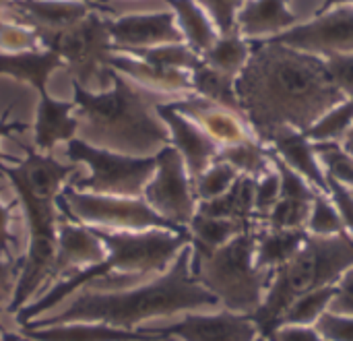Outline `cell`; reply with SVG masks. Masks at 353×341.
<instances>
[{
	"label": "cell",
	"instance_id": "obj_1",
	"mask_svg": "<svg viewBox=\"0 0 353 341\" xmlns=\"http://www.w3.org/2000/svg\"><path fill=\"white\" fill-rule=\"evenodd\" d=\"M236 91L252 135L267 145L279 128L306 130L343 101L323 58L273 39H254L252 54L236 79Z\"/></svg>",
	"mask_w": 353,
	"mask_h": 341
},
{
	"label": "cell",
	"instance_id": "obj_2",
	"mask_svg": "<svg viewBox=\"0 0 353 341\" xmlns=\"http://www.w3.org/2000/svg\"><path fill=\"white\" fill-rule=\"evenodd\" d=\"M192 249L190 244L176 257L170 269L157 275L153 282L114 292L85 290L58 315L35 319L23 327H56L68 323H101L116 329L132 331V327L157 319L174 317L178 313H188L192 309L217 306V298L207 292L190 271Z\"/></svg>",
	"mask_w": 353,
	"mask_h": 341
},
{
	"label": "cell",
	"instance_id": "obj_3",
	"mask_svg": "<svg viewBox=\"0 0 353 341\" xmlns=\"http://www.w3.org/2000/svg\"><path fill=\"white\" fill-rule=\"evenodd\" d=\"M27 157L19 166L0 162V172L10 180L21 201L29 244L23 267L17 280L8 313H19L27 300L50 280V269L58 244V217L56 197L64 188L68 174H74L79 164H60L52 155L39 153L29 145H21Z\"/></svg>",
	"mask_w": 353,
	"mask_h": 341
},
{
	"label": "cell",
	"instance_id": "obj_4",
	"mask_svg": "<svg viewBox=\"0 0 353 341\" xmlns=\"http://www.w3.org/2000/svg\"><path fill=\"white\" fill-rule=\"evenodd\" d=\"M112 89L95 93L72 81L81 139L122 155L149 157L170 145L168 126L153 114L159 101L110 68Z\"/></svg>",
	"mask_w": 353,
	"mask_h": 341
},
{
	"label": "cell",
	"instance_id": "obj_5",
	"mask_svg": "<svg viewBox=\"0 0 353 341\" xmlns=\"http://www.w3.org/2000/svg\"><path fill=\"white\" fill-rule=\"evenodd\" d=\"M89 228V226H85ZM110 251V255L91 267L74 271L68 280L56 284L50 292H46L39 300L29 304L27 309H21L17 313V323L23 327L39 315L48 313L56 304H60L66 296L72 292L97 284L99 280H105L108 273L118 271L130 277L139 275H151V273H165L170 265L176 261V257L190 244V232H170V230H143V232H114V230H101V228H89Z\"/></svg>",
	"mask_w": 353,
	"mask_h": 341
},
{
	"label": "cell",
	"instance_id": "obj_6",
	"mask_svg": "<svg viewBox=\"0 0 353 341\" xmlns=\"http://www.w3.org/2000/svg\"><path fill=\"white\" fill-rule=\"evenodd\" d=\"M352 267L353 238L347 232L331 238L308 234L298 255L273 271L265 300L250 317L259 329V335L267 338L275 329L281 315L300 296L327 286H337L343 273Z\"/></svg>",
	"mask_w": 353,
	"mask_h": 341
},
{
	"label": "cell",
	"instance_id": "obj_7",
	"mask_svg": "<svg viewBox=\"0 0 353 341\" xmlns=\"http://www.w3.org/2000/svg\"><path fill=\"white\" fill-rule=\"evenodd\" d=\"M259 226L244 230L215 251H192L190 261L192 277L217 298L223 311L244 317H252L261 309L273 277L271 271H261L254 265Z\"/></svg>",
	"mask_w": 353,
	"mask_h": 341
},
{
	"label": "cell",
	"instance_id": "obj_8",
	"mask_svg": "<svg viewBox=\"0 0 353 341\" xmlns=\"http://www.w3.org/2000/svg\"><path fill=\"white\" fill-rule=\"evenodd\" d=\"M66 157L72 164H85L91 168V176L72 178L66 184L79 193L87 195H108V197H143L147 182L153 178L157 159L122 155L108 149L93 147L83 139H72L66 143Z\"/></svg>",
	"mask_w": 353,
	"mask_h": 341
},
{
	"label": "cell",
	"instance_id": "obj_9",
	"mask_svg": "<svg viewBox=\"0 0 353 341\" xmlns=\"http://www.w3.org/2000/svg\"><path fill=\"white\" fill-rule=\"evenodd\" d=\"M56 207L64 213L68 222H77L89 228L101 230H124V232H143V230H170V232H188V228H178L157 215L143 197H108V195H87L70 188L68 184L56 197Z\"/></svg>",
	"mask_w": 353,
	"mask_h": 341
},
{
	"label": "cell",
	"instance_id": "obj_10",
	"mask_svg": "<svg viewBox=\"0 0 353 341\" xmlns=\"http://www.w3.org/2000/svg\"><path fill=\"white\" fill-rule=\"evenodd\" d=\"M43 50L58 52L70 79L81 87L89 89V85L97 79L99 89L108 91V85L112 83L108 62L114 50L108 19H101L95 10H91L72 29L56 35Z\"/></svg>",
	"mask_w": 353,
	"mask_h": 341
},
{
	"label": "cell",
	"instance_id": "obj_11",
	"mask_svg": "<svg viewBox=\"0 0 353 341\" xmlns=\"http://www.w3.org/2000/svg\"><path fill=\"white\" fill-rule=\"evenodd\" d=\"M157 168L153 178L143 191L145 203L163 220L178 228H188L196 213V197L192 188V178L184 166L182 155L165 145L155 153Z\"/></svg>",
	"mask_w": 353,
	"mask_h": 341
},
{
	"label": "cell",
	"instance_id": "obj_12",
	"mask_svg": "<svg viewBox=\"0 0 353 341\" xmlns=\"http://www.w3.org/2000/svg\"><path fill=\"white\" fill-rule=\"evenodd\" d=\"M269 39L319 58L350 54L353 52V6L337 4L329 10H321L314 19L300 25L296 23Z\"/></svg>",
	"mask_w": 353,
	"mask_h": 341
},
{
	"label": "cell",
	"instance_id": "obj_13",
	"mask_svg": "<svg viewBox=\"0 0 353 341\" xmlns=\"http://www.w3.org/2000/svg\"><path fill=\"white\" fill-rule=\"evenodd\" d=\"M101 4L87 0H12L6 10H12V23L31 29L46 48L56 35L72 29L91 10Z\"/></svg>",
	"mask_w": 353,
	"mask_h": 341
},
{
	"label": "cell",
	"instance_id": "obj_14",
	"mask_svg": "<svg viewBox=\"0 0 353 341\" xmlns=\"http://www.w3.org/2000/svg\"><path fill=\"white\" fill-rule=\"evenodd\" d=\"M139 333L157 338H180L182 341H254L259 338L256 325L250 317L221 311L215 315H184L172 325L141 327Z\"/></svg>",
	"mask_w": 353,
	"mask_h": 341
},
{
	"label": "cell",
	"instance_id": "obj_15",
	"mask_svg": "<svg viewBox=\"0 0 353 341\" xmlns=\"http://www.w3.org/2000/svg\"><path fill=\"white\" fill-rule=\"evenodd\" d=\"M108 31L112 37L114 52L165 43H184L182 31L178 29L176 14L172 10L137 12L118 19H108Z\"/></svg>",
	"mask_w": 353,
	"mask_h": 341
},
{
	"label": "cell",
	"instance_id": "obj_16",
	"mask_svg": "<svg viewBox=\"0 0 353 341\" xmlns=\"http://www.w3.org/2000/svg\"><path fill=\"white\" fill-rule=\"evenodd\" d=\"M155 114L168 126L170 145L182 155L190 178H196L199 174H203L217 159L221 147L203 128H199L190 118L182 116L172 106V101L157 104Z\"/></svg>",
	"mask_w": 353,
	"mask_h": 341
},
{
	"label": "cell",
	"instance_id": "obj_17",
	"mask_svg": "<svg viewBox=\"0 0 353 341\" xmlns=\"http://www.w3.org/2000/svg\"><path fill=\"white\" fill-rule=\"evenodd\" d=\"M172 106L186 118H190L199 128H203L219 147L236 145L240 141H246L252 135L246 120L240 116L215 106L213 101L201 97V95H186L180 99H174Z\"/></svg>",
	"mask_w": 353,
	"mask_h": 341
},
{
	"label": "cell",
	"instance_id": "obj_18",
	"mask_svg": "<svg viewBox=\"0 0 353 341\" xmlns=\"http://www.w3.org/2000/svg\"><path fill=\"white\" fill-rule=\"evenodd\" d=\"M269 149L296 174H300L314 191L329 195L327 172L314 151V145L298 128H279L269 141Z\"/></svg>",
	"mask_w": 353,
	"mask_h": 341
},
{
	"label": "cell",
	"instance_id": "obj_19",
	"mask_svg": "<svg viewBox=\"0 0 353 341\" xmlns=\"http://www.w3.org/2000/svg\"><path fill=\"white\" fill-rule=\"evenodd\" d=\"M105 259L101 240L85 226L74 222H58V244L54 263L50 269V280L60 277L62 273L74 267H91ZM48 280V282H50Z\"/></svg>",
	"mask_w": 353,
	"mask_h": 341
},
{
	"label": "cell",
	"instance_id": "obj_20",
	"mask_svg": "<svg viewBox=\"0 0 353 341\" xmlns=\"http://www.w3.org/2000/svg\"><path fill=\"white\" fill-rule=\"evenodd\" d=\"M74 101H58L48 95V91L39 93V104H37V116H35V137H33V147L39 153L50 155L52 149L60 141H72L74 135L79 133V120L72 116Z\"/></svg>",
	"mask_w": 353,
	"mask_h": 341
},
{
	"label": "cell",
	"instance_id": "obj_21",
	"mask_svg": "<svg viewBox=\"0 0 353 341\" xmlns=\"http://www.w3.org/2000/svg\"><path fill=\"white\" fill-rule=\"evenodd\" d=\"M298 23L288 0H252L240 8L236 29L246 39H269Z\"/></svg>",
	"mask_w": 353,
	"mask_h": 341
},
{
	"label": "cell",
	"instance_id": "obj_22",
	"mask_svg": "<svg viewBox=\"0 0 353 341\" xmlns=\"http://www.w3.org/2000/svg\"><path fill=\"white\" fill-rule=\"evenodd\" d=\"M110 68L126 77L128 81H134L143 85L145 89H155L163 93H174V95H192V81L190 72L184 70H168V68H157L153 64H147L139 58L114 52L110 58Z\"/></svg>",
	"mask_w": 353,
	"mask_h": 341
},
{
	"label": "cell",
	"instance_id": "obj_23",
	"mask_svg": "<svg viewBox=\"0 0 353 341\" xmlns=\"http://www.w3.org/2000/svg\"><path fill=\"white\" fill-rule=\"evenodd\" d=\"M21 338L31 341H157L163 338L145 335L139 331H124L110 325H93V323H68L56 327H21Z\"/></svg>",
	"mask_w": 353,
	"mask_h": 341
},
{
	"label": "cell",
	"instance_id": "obj_24",
	"mask_svg": "<svg viewBox=\"0 0 353 341\" xmlns=\"http://www.w3.org/2000/svg\"><path fill=\"white\" fill-rule=\"evenodd\" d=\"M64 66V60L54 50H31L6 54L0 52V75H8L17 81H23L37 89V93L46 91V83L50 75Z\"/></svg>",
	"mask_w": 353,
	"mask_h": 341
},
{
	"label": "cell",
	"instance_id": "obj_25",
	"mask_svg": "<svg viewBox=\"0 0 353 341\" xmlns=\"http://www.w3.org/2000/svg\"><path fill=\"white\" fill-rule=\"evenodd\" d=\"M308 238L306 230H275L267 226H259L256 232V251L254 265L261 271H275L283 267L290 259L298 255Z\"/></svg>",
	"mask_w": 353,
	"mask_h": 341
},
{
	"label": "cell",
	"instance_id": "obj_26",
	"mask_svg": "<svg viewBox=\"0 0 353 341\" xmlns=\"http://www.w3.org/2000/svg\"><path fill=\"white\" fill-rule=\"evenodd\" d=\"M254 186L256 180L248 176H238V180L232 184V188L213 199V201H201L196 205V213L217 220H232V222H256L254 217ZM259 224V222H256Z\"/></svg>",
	"mask_w": 353,
	"mask_h": 341
},
{
	"label": "cell",
	"instance_id": "obj_27",
	"mask_svg": "<svg viewBox=\"0 0 353 341\" xmlns=\"http://www.w3.org/2000/svg\"><path fill=\"white\" fill-rule=\"evenodd\" d=\"M172 6V12L176 14L178 29L182 31L184 43L203 56L219 37L213 21L203 10V6L196 0H165Z\"/></svg>",
	"mask_w": 353,
	"mask_h": 341
},
{
	"label": "cell",
	"instance_id": "obj_28",
	"mask_svg": "<svg viewBox=\"0 0 353 341\" xmlns=\"http://www.w3.org/2000/svg\"><path fill=\"white\" fill-rule=\"evenodd\" d=\"M190 81H192V93L201 95L209 101H213L215 106L244 118V110L236 91V79L228 77L211 66H207L205 62H201L192 72H190Z\"/></svg>",
	"mask_w": 353,
	"mask_h": 341
},
{
	"label": "cell",
	"instance_id": "obj_29",
	"mask_svg": "<svg viewBox=\"0 0 353 341\" xmlns=\"http://www.w3.org/2000/svg\"><path fill=\"white\" fill-rule=\"evenodd\" d=\"M217 159L230 164L240 176H248L254 180H259L261 176H265L273 170L271 149L256 137H250L236 145L221 147Z\"/></svg>",
	"mask_w": 353,
	"mask_h": 341
},
{
	"label": "cell",
	"instance_id": "obj_30",
	"mask_svg": "<svg viewBox=\"0 0 353 341\" xmlns=\"http://www.w3.org/2000/svg\"><path fill=\"white\" fill-rule=\"evenodd\" d=\"M256 226V222H232V220H217V217H207L201 213H194L192 222L188 224L190 232V249L194 253H207L215 251L223 244H228L232 238L242 234L244 230Z\"/></svg>",
	"mask_w": 353,
	"mask_h": 341
},
{
	"label": "cell",
	"instance_id": "obj_31",
	"mask_svg": "<svg viewBox=\"0 0 353 341\" xmlns=\"http://www.w3.org/2000/svg\"><path fill=\"white\" fill-rule=\"evenodd\" d=\"M250 54H252V41L242 37L238 31H234L230 35H219L217 41L201 56V60L207 66H211L228 77L238 79V75L248 64Z\"/></svg>",
	"mask_w": 353,
	"mask_h": 341
},
{
	"label": "cell",
	"instance_id": "obj_32",
	"mask_svg": "<svg viewBox=\"0 0 353 341\" xmlns=\"http://www.w3.org/2000/svg\"><path fill=\"white\" fill-rule=\"evenodd\" d=\"M353 126V97H345L329 112H325L316 122H312L304 135L310 143H343Z\"/></svg>",
	"mask_w": 353,
	"mask_h": 341
},
{
	"label": "cell",
	"instance_id": "obj_33",
	"mask_svg": "<svg viewBox=\"0 0 353 341\" xmlns=\"http://www.w3.org/2000/svg\"><path fill=\"white\" fill-rule=\"evenodd\" d=\"M120 54L139 58L147 64L168 70H184L192 72L203 60L196 52H192L186 43H165L153 48H134V50H120Z\"/></svg>",
	"mask_w": 353,
	"mask_h": 341
},
{
	"label": "cell",
	"instance_id": "obj_34",
	"mask_svg": "<svg viewBox=\"0 0 353 341\" xmlns=\"http://www.w3.org/2000/svg\"><path fill=\"white\" fill-rule=\"evenodd\" d=\"M337 286H327L316 292H310L306 296H300L296 302L290 304V309L281 315L275 327L279 325H306L314 327L319 319L329 311L333 298H335Z\"/></svg>",
	"mask_w": 353,
	"mask_h": 341
},
{
	"label": "cell",
	"instance_id": "obj_35",
	"mask_svg": "<svg viewBox=\"0 0 353 341\" xmlns=\"http://www.w3.org/2000/svg\"><path fill=\"white\" fill-rule=\"evenodd\" d=\"M238 172L221 162V159H215L203 174H199L196 178H192V188H194V197L196 201H213L221 195H225L232 184L238 180Z\"/></svg>",
	"mask_w": 353,
	"mask_h": 341
},
{
	"label": "cell",
	"instance_id": "obj_36",
	"mask_svg": "<svg viewBox=\"0 0 353 341\" xmlns=\"http://www.w3.org/2000/svg\"><path fill=\"white\" fill-rule=\"evenodd\" d=\"M306 232L310 236H323V238L339 236L345 232V226L339 217V211H337V207L329 195L316 191L312 207H310V215L306 222Z\"/></svg>",
	"mask_w": 353,
	"mask_h": 341
},
{
	"label": "cell",
	"instance_id": "obj_37",
	"mask_svg": "<svg viewBox=\"0 0 353 341\" xmlns=\"http://www.w3.org/2000/svg\"><path fill=\"white\" fill-rule=\"evenodd\" d=\"M279 195H281V178L273 166V170L269 174L261 176L254 186V217L259 224L267 222L269 213L273 211V207L279 201Z\"/></svg>",
	"mask_w": 353,
	"mask_h": 341
},
{
	"label": "cell",
	"instance_id": "obj_38",
	"mask_svg": "<svg viewBox=\"0 0 353 341\" xmlns=\"http://www.w3.org/2000/svg\"><path fill=\"white\" fill-rule=\"evenodd\" d=\"M196 2L209 14V19L213 21L219 35H230V33L238 31L236 19H238V12H240L244 0H196Z\"/></svg>",
	"mask_w": 353,
	"mask_h": 341
},
{
	"label": "cell",
	"instance_id": "obj_39",
	"mask_svg": "<svg viewBox=\"0 0 353 341\" xmlns=\"http://www.w3.org/2000/svg\"><path fill=\"white\" fill-rule=\"evenodd\" d=\"M39 43L37 35L21 27L17 23H2L0 21V48L6 50V54H17V52H31Z\"/></svg>",
	"mask_w": 353,
	"mask_h": 341
},
{
	"label": "cell",
	"instance_id": "obj_40",
	"mask_svg": "<svg viewBox=\"0 0 353 341\" xmlns=\"http://www.w3.org/2000/svg\"><path fill=\"white\" fill-rule=\"evenodd\" d=\"M323 62L333 85L343 93V97H353V52L327 56Z\"/></svg>",
	"mask_w": 353,
	"mask_h": 341
},
{
	"label": "cell",
	"instance_id": "obj_41",
	"mask_svg": "<svg viewBox=\"0 0 353 341\" xmlns=\"http://www.w3.org/2000/svg\"><path fill=\"white\" fill-rule=\"evenodd\" d=\"M314 327L325 341H353V317L327 311Z\"/></svg>",
	"mask_w": 353,
	"mask_h": 341
},
{
	"label": "cell",
	"instance_id": "obj_42",
	"mask_svg": "<svg viewBox=\"0 0 353 341\" xmlns=\"http://www.w3.org/2000/svg\"><path fill=\"white\" fill-rule=\"evenodd\" d=\"M327 178H329V197L339 211V217L345 226V232L353 238V188L337 182L329 174H327Z\"/></svg>",
	"mask_w": 353,
	"mask_h": 341
},
{
	"label": "cell",
	"instance_id": "obj_43",
	"mask_svg": "<svg viewBox=\"0 0 353 341\" xmlns=\"http://www.w3.org/2000/svg\"><path fill=\"white\" fill-rule=\"evenodd\" d=\"M21 267H23V259L17 261L14 257L10 259L0 257V311H6L12 300Z\"/></svg>",
	"mask_w": 353,
	"mask_h": 341
},
{
	"label": "cell",
	"instance_id": "obj_44",
	"mask_svg": "<svg viewBox=\"0 0 353 341\" xmlns=\"http://www.w3.org/2000/svg\"><path fill=\"white\" fill-rule=\"evenodd\" d=\"M329 313L353 317V267L343 273V277L337 284L335 298L329 306Z\"/></svg>",
	"mask_w": 353,
	"mask_h": 341
},
{
	"label": "cell",
	"instance_id": "obj_45",
	"mask_svg": "<svg viewBox=\"0 0 353 341\" xmlns=\"http://www.w3.org/2000/svg\"><path fill=\"white\" fill-rule=\"evenodd\" d=\"M267 341H325L323 335L316 331V327L306 325H279L275 327Z\"/></svg>",
	"mask_w": 353,
	"mask_h": 341
},
{
	"label": "cell",
	"instance_id": "obj_46",
	"mask_svg": "<svg viewBox=\"0 0 353 341\" xmlns=\"http://www.w3.org/2000/svg\"><path fill=\"white\" fill-rule=\"evenodd\" d=\"M12 209L0 203V257L10 259V244L14 242V234L10 232Z\"/></svg>",
	"mask_w": 353,
	"mask_h": 341
},
{
	"label": "cell",
	"instance_id": "obj_47",
	"mask_svg": "<svg viewBox=\"0 0 353 341\" xmlns=\"http://www.w3.org/2000/svg\"><path fill=\"white\" fill-rule=\"evenodd\" d=\"M10 110H12V104L4 110V114H2V118H0V137L10 135V133H25L27 126H29V124H25V122H10V120H8ZM2 159H6V157L0 153V162H2Z\"/></svg>",
	"mask_w": 353,
	"mask_h": 341
},
{
	"label": "cell",
	"instance_id": "obj_48",
	"mask_svg": "<svg viewBox=\"0 0 353 341\" xmlns=\"http://www.w3.org/2000/svg\"><path fill=\"white\" fill-rule=\"evenodd\" d=\"M337 4H352L353 6V0H327V2L321 6V10H329V8H333V6H337Z\"/></svg>",
	"mask_w": 353,
	"mask_h": 341
},
{
	"label": "cell",
	"instance_id": "obj_49",
	"mask_svg": "<svg viewBox=\"0 0 353 341\" xmlns=\"http://www.w3.org/2000/svg\"><path fill=\"white\" fill-rule=\"evenodd\" d=\"M341 149L353 159V139H345V141L341 143Z\"/></svg>",
	"mask_w": 353,
	"mask_h": 341
},
{
	"label": "cell",
	"instance_id": "obj_50",
	"mask_svg": "<svg viewBox=\"0 0 353 341\" xmlns=\"http://www.w3.org/2000/svg\"><path fill=\"white\" fill-rule=\"evenodd\" d=\"M0 341H21L19 333H10V331H2V340Z\"/></svg>",
	"mask_w": 353,
	"mask_h": 341
},
{
	"label": "cell",
	"instance_id": "obj_51",
	"mask_svg": "<svg viewBox=\"0 0 353 341\" xmlns=\"http://www.w3.org/2000/svg\"><path fill=\"white\" fill-rule=\"evenodd\" d=\"M10 4H12V0H0V12H2V10H6Z\"/></svg>",
	"mask_w": 353,
	"mask_h": 341
},
{
	"label": "cell",
	"instance_id": "obj_52",
	"mask_svg": "<svg viewBox=\"0 0 353 341\" xmlns=\"http://www.w3.org/2000/svg\"><path fill=\"white\" fill-rule=\"evenodd\" d=\"M21 341H31V340H27V338H21ZM157 341H168V338H163V340H157Z\"/></svg>",
	"mask_w": 353,
	"mask_h": 341
},
{
	"label": "cell",
	"instance_id": "obj_53",
	"mask_svg": "<svg viewBox=\"0 0 353 341\" xmlns=\"http://www.w3.org/2000/svg\"><path fill=\"white\" fill-rule=\"evenodd\" d=\"M254 341H267V338H263V335H259V338H256V340Z\"/></svg>",
	"mask_w": 353,
	"mask_h": 341
},
{
	"label": "cell",
	"instance_id": "obj_54",
	"mask_svg": "<svg viewBox=\"0 0 353 341\" xmlns=\"http://www.w3.org/2000/svg\"><path fill=\"white\" fill-rule=\"evenodd\" d=\"M347 139H353V126H352V130H350V135H347Z\"/></svg>",
	"mask_w": 353,
	"mask_h": 341
},
{
	"label": "cell",
	"instance_id": "obj_55",
	"mask_svg": "<svg viewBox=\"0 0 353 341\" xmlns=\"http://www.w3.org/2000/svg\"><path fill=\"white\" fill-rule=\"evenodd\" d=\"M87 2H89V0H87ZM93 2H95V4H99V0H93Z\"/></svg>",
	"mask_w": 353,
	"mask_h": 341
},
{
	"label": "cell",
	"instance_id": "obj_56",
	"mask_svg": "<svg viewBox=\"0 0 353 341\" xmlns=\"http://www.w3.org/2000/svg\"><path fill=\"white\" fill-rule=\"evenodd\" d=\"M99 2H101V0H99Z\"/></svg>",
	"mask_w": 353,
	"mask_h": 341
}]
</instances>
